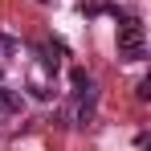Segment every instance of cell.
<instances>
[{
  "label": "cell",
  "mask_w": 151,
  "mask_h": 151,
  "mask_svg": "<svg viewBox=\"0 0 151 151\" xmlns=\"http://www.w3.org/2000/svg\"><path fill=\"white\" fill-rule=\"evenodd\" d=\"M74 98L78 102H94V94H98V90H94V78L86 74V70H74Z\"/></svg>",
  "instance_id": "2"
},
{
  "label": "cell",
  "mask_w": 151,
  "mask_h": 151,
  "mask_svg": "<svg viewBox=\"0 0 151 151\" xmlns=\"http://www.w3.org/2000/svg\"><path fill=\"white\" fill-rule=\"evenodd\" d=\"M21 106H25V98H21V90H8V86H0V114H4V119L21 114Z\"/></svg>",
  "instance_id": "3"
},
{
  "label": "cell",
  "mask_w": 151,
  "mask_h": 151,
  "mask_svg": "<svg viewBox=\"0 0 151 151\" xmlns=\"http://www.w3.org/2000/svg\"><path fill=\"white\" fill-rule=\"evenodd\" d=\"M119 57L123 61H143L147 57V37H143V25L139 21L119 25Z\"/></svg>",
  "instance_id": "1"
},
{
  "label": "cell",
  "mask_w": 151,
  "mask_h": 151,
  "mask_svg": "<svg viewBox=\"0 0 151 151\" xmlns=\"http://www.w3.org/2000/svg\"><path fill=\"white\" fill-rule=\"evenodd\" d=\"M17 53H21V41H17V37H8V33H0V61L17 57Z\"/></svg>",
  "instance_id": "4"
}]
</instances>
